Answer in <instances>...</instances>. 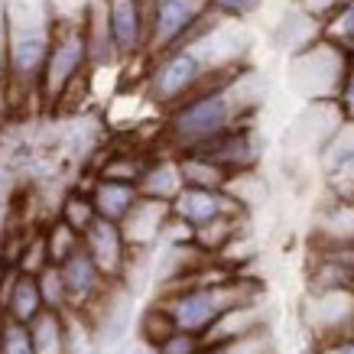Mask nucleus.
Instances as JSON below:
<instances>
[{
	"mask_svg": "<svg viewBox=\"0 0 354 354\" xmlns=\"http://www.w3.org/2000/svg\"><path fill=\"white\" fill-rule=\"evenodd\" d=\"M241 114L231 88H198L192 97H185L183 104H176L166 120V140L176 150V156L183 153H195L208 147L212 140L225 137L227 130L241 127Z\"/></svg>",
	"mask_w": 354,
	"mask_h": 354,
	"instance_id": "1",
	"label": "nucleus"
},
{
	"mask_svg": "<svg viewBox=\"0 0 354 354\" xmlns=\"http://www.w3.org/2000/svg\"><path fill=\"white\" fill-rule=\"evenodd\" d=\"M351 65L354 59H348L342 49H335L325 39H315L312 46H306V49L292 55L290 62L292 88H299L302 95L315 97V101H335Z\"/></svg>",
	"mask_w": 354,
	"mask_h": 354,
	"instance_id": "2",
	"label": "nucleus"
},
{
	"mask_svg": "<svg viewBox=\"0 0 354 354\" xmlns=\"http://www.w3.org/2000/svg\"><path fill=\"white\" fill-rule=\"evenodd\" d=\"M85 62H88L85 20L75 23V26H59L53 32V49H49L43 82H39V91H43V97L49 104L62 101L65 91L72 88V82H78Z\"/></svg>",
	"mask_w": 354,
	"mask_h": 354,
	"instance_id": "3",
	"label": "nucleus"
},
{
	"mask_svg": "<svg viewBox=\"0 0 354 354\" xmlns=\"http://www.w3.org/2000/svg\"><path fill=\"white\" fill-rule=\"evenodd\" d=\"M205 68L208 65L202 62V55L195 53L192 46L185 49H176L166 59L156 62L150 75V97L156 104H183L185 97H192L198 91V82H202Z\"/></svg>",
	"mask_w": 354,
	"mask_h": 354,
	"instance_id": "4",
	"label": "nucleus"
},
{
	"mask_svg": "<svg viewBox=\"0 0 354 354\" xmlns=\"http://www.w3.org/2000/svg\"><path fill=\"white\" fill-rule=\"evenodd\" d=\"M208 13V0H153L150 10V53H176L185 36L198 30Z\"/></svg>",
	"mask_w": 354,
	"mask_h": 354,
	"instance_id": "5",
	"label": "nucleus"
},
{
	"mask_svg": "<svg viewBox=\"0 0 354 354\" xmlns=\"http://www.w3.org/2000/svg\"><path fill=\"white\" fill-rule=\"evenodd\" d=\"M59 270H62L65 296H68V315H88L95 306L108 299L111 279L97 270V263L85 247H78Z\"/></svg>",
	"mask_w": 354,
	"mask_h": 354,
	"instance_id": "6",
	"label": "nucleus"
},
{
	"mask_svg": "<svg viewBox=\"0 0 354 354\" xmlns=\"http://www.w3.org/2000/svg\"><path fill=\"white\" fill-rule=\"evenodd\" d=\"M244 215L247 212L241 208V202L231 198L225 189L221 192H215V189H183L179 198L172 202V218L189 225L192 231H202V227L215 225L221 218H244Z\"/></svg>",
	"mask_w": 354,
	"mask_h": 354,
	"instance_id": "7",
	"label": "nucleus"
},
{
	"mask_svg": "<svg viewBox=\"0 0 354 354\" xmlns=\"http://www.w3.org/2000/svg\"><path fill=\"white\" fill-rule=\"evenodd\" d=\"M82 247L91 254V260L97 263V270H101L111 283H120V279L127 277V267H130L133 250H130V244H127V237H124V231H120V225L97 218L95 225L85 231V237H82Z\"/></svg>",
	"mask_w": 354,
	"mask_h": 354,
	"instance_id": "8",
	"label": "nucleus"
},
{
	"mask_svg": "<svg viewBox=\"0 0 354 354\" xmlns=\"http://www.w3.org/2000/svg\"><path fill=\"white\" fill-rule=\"evenodd\" d=\"M195 153L208 156V160L218 162L231 176H241V172H257L260 160H263V143H260L257 130L241 124V127L227 130L225 137L212 140L208 147H202V150H195Z\"/></svg>",
	"mask_w": 354,
	"mask_h": 354,
	"instance_id": "9",
	"label": "nucleus"
},
{
	"mask_svg": "<svg viewBox=\"0 0 354 354\" xmlns=\"http://www.w3.org/2000/svg\"><path fill=\"white\" fill-rule=\"evenodd\" d=\"M172 221V205L166 202H153V198H143L140 195V202L133 205V212L124 218V237H127L130 250H137V254H147L153 250L156 244H162V234H166V225Z\"/></svg>",
	"mask_w": 354,
	"mask_h": 354,
	"instance_id": "10",
	"label": "nucleus"
},
{
	"mask_svg": "<svg viewBox=\"0 0 354 354\" xmlns=\"http://www.w3.org/2000/svg\"><path fill=\"white\" fill-rule=\"evenodd\" d=\"M108 23L114 49L124 59L150 46V20L143 17V0H108Z\"/></svg>",
	"mask_w": 354,
	"mask_h": 354,
	"instance_id": "11",
	"label": "nucleus"
},
{
	"mask_svg": "<svg viewBox=\"0 0 354 354\" xmlns=\"http://www.w3.org/2000/svg\"><path fill=\"white\" fill-rule=\"evenodd\" d=\"M0 306H3V315H7L10 322L30 328L46 312L43 292H39V279L30 277V273H20V270H10L7 290H0Z\"/></svg>",
	"mask_w": 354,
	"mask_h": 354,
	"instance_id": "12",
	"label": "nucleus"
},
{
	"mask_svg": "<svg viewBox=\"0 0 354 354\" xmlns=\"http://www.w3.org/2000/svg\"><path fill=\"white\" fill-rule=\"evenodd\" d=\"M91 192V202H95L97 218L104 221H114V225H124V218L133 212V205L140 202V189L130 183H118V179H101L97 176L95 185L88 189Z\"/></svg>",
	"mask_w": 354,
	"mask_h": 354,
	"instance_id": "13",
	"label": "nucleus"
},
{
	"mask_svg": "<svg viewBox=\"0 0 354 354\" xmlns=\"http://www.w3.org/2000/svg\"><path fill=\"white\" fill-rule=\"evenodd\" d=\"M137 189H140L143 198L172 205L176 198H179V192L185 189L183 169H179V156H160V160H150L147 172L140 176Z\"/></svg>",
	"mask_w": 354,
	"mask_h": 354,
	"instance_id": "14",
	"label": "nucleus"
},
{
	"mask_svg": "<svg viewBox=\"0 0 354 354\" xmlns=\"http://www.w3.org/2000/svg\"><path fill=\"white\" fill-rule=\"evenodd\" d=\"M30 338L36 354H72L68 344V312H43L36 322L30 325Z\"/></svg>",
	"mask_w": 354,
	"mask_h": 354,
	"instance_id": "15",
	"label": "nucleus"
},
{
	"mask_svg": "<svg viewBox=\"0 0 354 354\" xmlns=\"http://www.w3.org/2000/svg\"><path fill=\"white\" fill-rule=\"evenodd\" d=\"M179 169H183L185 189H215V192H221L231 183V172H225L218 162H212L208 156H198V153H183Z\"/></svg>",
	"mask_w": 354,
	"mask_h": 354,
	"instance_id": "16",
	"label": "nucleus"
},
{
	"mask_svg": "<svg viewBox=\"0 0 354 354\" xmlns=\"http://www.w3.org/2000/svg\"><path fill=\"white\" fill-rule=\"evenodd\" d=\"M322 39L342 49L348 59H354V0H348L342 10L322 26Z\"/></svg>",
	"mask_w": 354,
	"mask_h": 354,
	"instance_id": "17",
	"label": "nucleus"
},
{
	"mask_svg": "<svg viewBox=\"0 0 354 354\" xmlns=\"http://www.w3.org/2000/svg\"><path fill=\"white\" fill-rule=\"evenodd\" d=\"M65 225L78 231V234L85 237V231L97 221V212H95V202H91V192H68L62 202V212H59Z\"/></svg>",
	"mask_w": 354,
	"mask_h": 354,
	"instance_id": "18",
	"label": "nucleus"
},
{
	"mask_svg": "<svg viewBox=\"0 0 354 354\" xmlns=\"http://www.w3.org/2000/svg\"><path fill=\"white\" fill-rule=\"evenodd\" d=\"M78 247H82V234L72 231V227L65 225L62 218H55V225L46 231V250H49V263L55 267H62L65 260L75 254Z\"/></svg>",
	"mask_w": 354,
	"mask_h": 354,
	"instance_id": "19",
	"label": "nucleus"
},
{
	"mask_svg": "<svg viewBox=\"0 0 354 354\" xmlns=\"http://www.w3.org/2000/svg\"><path fill=\"white\" fill-rule=\"evenodd\" d=\"M36 279H39V292H43L46 312H59V315H65V312H68V296H65L62 270L55 267V263H49Z\"/></svg>",
	"mask_w": 354,
	"mask_h": 354,
	"instance_id": "20",
	"label": "nucleus"
},
{
	"mask_svg": "<svg viewBox=\"0 0 354 354\" xmlns=\"http://www.w3.org/2000/svg\"><path fill=\"white\" fill-rule=\"evenodd\" d=\"M147 166H150V160H143V156H114V160L104 162L101 179H118V183L137 185L140 176L147 172Z\"/></svg>",
	"mask_w": 354,
	"mask_h": 354,
	"instance_id": "21",
	"label": "nucleus"
},
{
	"mask_svg": "<svg viewBox=\"0 0 354 354\" xmlns=\"http://www.w3.org/2000/svg\"><path fill=\"white\" fill-rule=\"evenodd\" d=\"M205 354H277V348H273V338H270L267 328H260V332L247 335L241 342L221 344V348H208Z\"/></svg>",
	"mask_w": 354,
	"mask_h": 354,
	"instance_id": "22",
	"label": "nucleus"
},
{
	"mask_svg": "<svg viewBox=\"0 0 354 354\" xmlns=\"http://www.w3.org/2000/svg\"><path fill=\"white\" fill-rule=\"evenodd\" d=\"M0 354H36L30 328L3 319V322H0Z\"/></svg>",
	"mask_w": 354,
	"mask_h": 354,
	"instance_id": "23",
	"label": "nucleus"
},
{
	"mask_svg": "<svg viewBox=\"0 0 354 354\" xmlns=\"http://www.w3.org/2000/svg\"><path fill=\"white\" fill-rule=\"evenodd\" d=\"M160 354H205V342L195 338V335H185V332H172L169 338H162L156 344Z\"/></svg>",
	"mask_w": 354,
	"mask_h": 354,
	"instance_id": "24",
	"label": "nucleus"
},
{
	"mask_svg": "<svg viewBox=\"0 0 354 354\" xmlns=\"http://www.w3.org/2000/svg\"><path fill=\"white\" fill-rule=\"evenodd\" d=\"M348 0H296V10L299 13H306L309 20H315V23H328L335 17V13L342 10Z\"/></svg>",
	"mask_w": 354,
	"mask_h": 354,
	"instance_id": "25",
	"label": "nucleus"
},
{
	"mask_svg": "<svg viewBox=\"0 0 354 354\" xmlns=\"http://www.w3.org/2000/svg\"><path fill=\"white\" fill-rule=\"evenodd\" d=\"M263 0H208V10L221 13V17H234V20H244L250 13L260 10Z\"/></svg>",
	"mask_w": 354,
	"mask_h": 354,
	"instance_id": "26",
	"label": "nucleus"
},
{
	"mask_svg": "<svg viewBox=\"0 0 354 354\" xmlns=\"http://www.w3.org/2000/svg\"><path fill=\"white\" fill-rule=\"evenodd\" d=\"M10 75V20H7V3L0 0V78Z\"/></svg>",
	"mask_w": 354,
	"mask_h": 354,
	"instance_id": "27",
	"label": "nucleus"
},
{
	"mask_svg": "<svg viewBox=\"0 0 354 354\" xmlns=\"http://www.w3.org/2000/svg\"><path fill=\"white\" fill-rule=\"evenodd\" d=\"M335 104H338V111H342V118L354 124V65L348 68V75H344L342 91H338V97H335Z\"/></svg>",
	"mask_w": 354,
	"mask_h": 354,
	"instance_id": "28",
	"label": "nucleus"
},
{
	"mask_svg": "<svg viewBox=\"0 0 354 354\" xmlns=\"http://www.w3.org/2000/svg\"><path fill=\"white\" fill-rule=\"evenodd\" d=\"M315 354H354V335H342V338L322 342V348Z\"/></svg>",
	"mask_w": 354,
	"mask_h": 354,
	"instance_id": "29",
	"label": "nucleus"
},
{
	"mask_svg": "<svg viewBox=\"0 0 354 354\" xmlns=\"http://www.w3.org/2000/svg\"><path fill=\"white\" fill-rule=\"evenodd\" d=\"M118 354H160V351H156V344L143 342V338H140V335H137V338H133V342H127V344H124V348H120Z\"/></svg>",
	"mask_w": 354,
	"mask_h": 354,
	"instance_id": "30",
	"label": "nucleus"
}]
</instances>
